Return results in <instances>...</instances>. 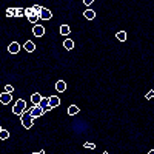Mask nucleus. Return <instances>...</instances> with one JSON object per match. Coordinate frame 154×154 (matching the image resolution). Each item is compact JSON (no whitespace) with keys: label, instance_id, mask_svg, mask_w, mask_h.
<instances>
[{"label":"nucleus","instance_id":"1","mask_svg":"<svg viewBox=\"0 0 154 154\" xmlns=\"http://www.w3.org/2000/svg\"><path fill=\"white\" fill-rule=\"evenodd\" d=\"M9 108H11V112L14 114V116H17V117H20V116L26 111L28 108H29V105H28V102L25 100V99H19V100H14V103L12 105H8Z\"/></svg>","mask_w":154,"mask_h":154},{"label":"nucleus","instance_id":"2","mask_svg":"<svg viewBox=\"0 0 154 154\" xmlns=\"http://www.w3.org/2000/svg\"><path fill=\"white\" fill-rule=\"evenodd\" d=\"M14 102V96L9 94V93H0V103L2 105H11Z\"/></svg>","mask_w":154,"mask_h":154},{"label":"nucleus","instance_id":"3","mask_svg":"<svg viewBox=\"0 0 154 154\" xmlns=\"http://www.w3.org/2000/svg\"><path fill=\"white\" fill-rule=\"evenodd\" d=\"M28 111L31 112V117L32 119H38V117H42V116L45 114L40 106H31V108H28Z\"/></svg>","mask_w":154,"mask_h":154},{"label":"nucleus","instance_id":"4","mask_svg":"<svg viewBox=\"0 0 154 154\" xmlns=\"http://www.w3.org/2000/svg\"><path fill=\"white\" fill-rule=\"evenodd\" d=\"M43 9H42V20L43 22H49V20H53V17H54V14H53V11H51L49 8H45V6H42Z\"/></svg>","mask_w":154,"mask_h":154},{"label":"nucleus","instance_id":"5","mask_svg":"<svg viewBox=\"0 0 154 154\" xmlns=\"http://www.w3.org/2000/svg\"><path fill=\"white\" fill-rule=\"evenodd\" d=\"M38 106L43 109V112H49L51 109H53L51 105H49V97L48 96H43V99H42V102H40V105H38Z\"/></svg>","mask_w":154,"mask_h":154},{"label":"nucleus","instance_id":"6","mask_svg":"<svg viewBox=\"0 0 154 154\" xmlns=\"http://www.w3.org/2000/svg\"><path fill=\"white\" fill-rule=\"evenodd\" d=\"M48 97H49V105H51V108H59V106L62 105V100H60L56 94H49Z\"/></svg>","mask_w":154,"mask_h":154},{"label":"nucleus","instance_id":"7","mask_svg":"<svg viewBox=\"0 0 154 154\" xmlns=\"http://www.w3.org/2000/svg\"><path fill=\"white\" fill-rule=\"evenodd\" d=\"M82 14H83V17H85L86 20H89V22H91V20H94V19L97 17L96 11H94V9H91V8H88V9H83V12H82Z\"/></svg>","mask_w":154,"mask_h":154},{"label":"nucleus","instance_id":"8","mask_svg":"<svg viewBox=\"0 0 154 154\" xmlns=\"http://www.w3.org/2000/svg\"><path fill=\"white\" fill-rule=\"evenodd\" d=\"M11 137V131L5 130V128H0V140H8Z\"/></svg>","mask_w":154,"mask_h":154},{"label":"nucleus","instance_id":"9","mask_svg":"<svg viewBox=\"0 0 154 154\" xmlns=\"http://www.w3.org/2000/svg\"><path fill=\"white\" fill-rule=\"evenodd\" d=\"M3 91H5V93H9V94H14L16 88L12 86V85H9V83H6V85H3Z\"/></svg>","mask_w":154,"mask_h":154},{"label":"nucleus","instance_id":"10","mask_svg":"<svg viewBox=\"0 0 154 154\" xmlns=\"http://www.w3.org/2000/svg\"><path fill=\"white\" fill-rule=\"evenodd\" d=\"M145 99H146V100H152V99H154V88L149 89V91L145 94Z\"/></svg>","mask_w":154,"mask_h":154},{"label":"nucleus","instance_id":"11","mask_svg":"<svg viewBox=\"0 0 154 154\" xmlns=\"http://www.w3.org/2000/svg\"><path fill=\"white\" fill-rule=\"evenodd\" d=\"M148 154H154V149H149V151H148Z\"/></svg>","mask_w":154,"mask_h":154},{"label":"nucleus","instance_id":"12","mask_svg":"<svg viewBox=\"0 0 154 154\" xmlns=\"http://www.w3.org/2000/svg\"><path fill=\"white\" fill-rule=\"evenodd\" d=\"M31 154H43V152H31Z\"/></svg>","mask_w":154,"mask_h":154}]
</instances>
